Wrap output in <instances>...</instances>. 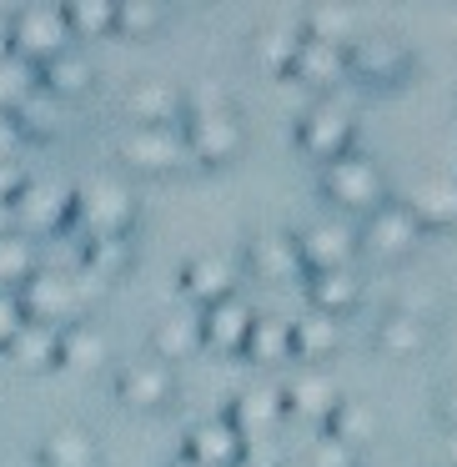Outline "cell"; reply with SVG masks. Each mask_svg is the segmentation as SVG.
Returning <instances> with one entry per match:
<instances>
[{"label": "cell", "mask_w": 457, "mask_h": 467, "mask_svg": "<svg viewBox=\"0 0 457 467\" xmlns=\"http://www.w3.org/2000/svg\"><path fill=\"white\" fill-rule=\"evenodd\" d=\"M71 222L86 232V242L126 236V232H131V222H136V202H131V192H126L121 182H111V176H96V182H86L81 192H76Z\"/></svg>", "instance_id": "obj_1"}, {"label": "cell", "mask_w": 457, "mask_h": 467, "mask_svg": "<svg viewBox=\"0 0 457 467\" xmlns=\"http://www.w3.org/2000/svg\"><path fill=\"white\" fill-rule=\"evenodd\" d=\"M322 192H327V202L367 216V212H377V206L387 202V176H382V166H377L372 156L347 151V156H337V161L322 166Z\"/></svg>", "instance_id": "obj_2"}, {"label": "cell", "mask_w": 457, "mask_h": 467, "mask_svg": "<svg viewBox=\"0 0 457 467\" xmlns=\"http://www.w3.org/2000/svg\"><path fill=\"white\" fill-rule=\"evenodd\" d=\"M71 21H66V5H46V0H36V5H21L11 21V46L21 61H31L36 71H41L51 56L71 51Z\"/></svg>", "instance_id": "obj_3"}, {"label": "cell", "mask_w": 457, "mask_h": 467, "mask_svg": "<svg viewBox=\"0 0 457 467\" xmlns=\"http://www.w3.org/2000/svg\"><path fill=\"white\" fill-rule=\"evenodd\" d=\"M182 136H186V151L206 166H226L242 156L246 146V126L236 121L232 106H216V111H192L182 116Z\"/></svg>", "instance_id": "obj_4"}, {"label": "cell", "mask_w": 457, "mask_h": 467, "mask_svg": "<svg viewBox=\"0 0 457 467\" xmlns=\"http://www.w3.org/2000/svg\"><path fill=\"white\" fill-rule=\"evenodd\" d=\"M116 156H121L131 171L156 176V171H176L192 151H186L182 126H131L126 121V131L116 136Z\"/></svg>", "instance_id": "obj_5"}, {"label": "cell", "mask_w": 457, "mask_h": 467, "mask_svg": "<svg viewBox=\"0 0 457 467\" xmlns=\"http://www.w3.org/2000/svg\"><path fill=\"white\" fill-rule=\"evenodd\" d=\"M352 136H357V121H352V111L337 106V101H317L296 116V146H302L306 156H317L322 166L352 151Z\"/></svg>", "instance_id": "obj_6"}, {"label": "cell", "mask_w": 457, "mask_h": 467, "mask_svg": "<svg viewBox=\"0 0 457 467\" xmlns=\"http://www.w3.org/2000/svg\"><path fill=\"white\" fill-rule=\"evenodd\" d=\"M417 242H422V226H417V216L407 212L402 202H392V196H387L377 212H367L362 226H357V246H367V252L382 256V262L412 256Z\"/></svg>", "instance_id": "obj_7"}, {"label": "cell", "mask_w": 457, "mask_h": 467, "mask_svg": "<svg viewBox=\"0 0 457 467\" xmlns=\"http://www.w3.org/2000/svg\"><path fill=\"white\" fill-rule=\"evenodd\" d=\"M21 306H26V317H31V322L71 327L76 317H81L86 296H81V286H76L71 276H61V272H41V266H36L31 282L21 286Z\"/></svg>", "instance_id": "obj_8"}, {"label": "cell", "mask_w": 457, "mask_h": 467, "mask_svg": "<svg viewBox=\"0 0 457 467\" xmlns=\"http://www.w3.org/2000/svg\"><path fill=\"white\" fill-rule=\"evenodd\" d=\"M296 256H302V272H332V266H352L357 256V232L347 222H332V216H317L302 232L292 236Z\"/></svg>", "instance_id": "obj_9"}, {"label": "cell", "mask_w": 457, "mask_h": 467, "mask_svg": "<svg viewBox=\"0 0 457 467\" xmlns=\"http://www.w3.org/2000/svg\"><path fill=\"white\" fill-rule=\"evenodd\" d=\"M407 66H412V56H407V46L397 41V36H362L357 31V41L347 46V71L372 81V86L402 81Z\"/></svg>", "instance_id": "obj_10"}, {"label": "cell", "mask_w": 457, "mask_h": 467, "mask_svg": "<svg viewBox=\"0 0 457 467\" xmlns=\"http://www.w3.org/2000/svg\"><path fill=\"white\" fill-rule=\"evenodd\" d=\"M276 392H282V407H286V412H296V417H322V422H327V412L342 402V387H337V377L327 372V367H317V362L292 367V372H286V382L276 387Z\"/></svg>", "instance_id": "obj_11"}, {"label": "cell", "mask_w": 457, "mask_h": 467, "mask_svg": "<svg viewBox=\"0 0 457 467\" xmlns=\"http://www.w3.org/2000/svg\"><path fill=\"white\" fill-rule=\"evenodd\" d=\"M176 392V377L161 357H136V362H121L116 367V397L131 407H166Z\"/></svg>", "instance_id": "obj_12"}, {"label": "cell", "mask_w": 457, "mask_h": 467, "mask_svg": "<svg viewBox=\"0 0 457 467\" xmlns=\"http://www.w3.org/2000/svg\"><path fill=\"white\" fill-rule=\"evenodd\" d=\"M252 302H246L242 292L222 296V302L202 306V317H196V327H202V342L216 347V352H242L246 332H252Z\"/></svg>", "instance_id": "obj_13"}, {"label": "cell", "mask_w": 457, "mask_h": 467, "mask_svg": "<svg viewBox=\"0 0 457 467\" xmlns=\"http://www.w3.org/2000/svg\"><path fill=\"white\" fill-rule=\"evenodd\" d=\"M71 202H76V192H66L56 182H26L11 206L31 232H56L61 222H71Z\"/></svg>", "instance_id": "obj_14"}, {"label": "cell", "mask_w": 457, "mask_h": 467, "mask_svg": "<svg viewBox=\"0 0 457 467\" xmlns=\"http://www.w3.org/2000/svg\"><path fill=\"white\" fill-rule=\"evenodd\" d=\"M182 292L196 296L202 306H212V302H222V296H232V292H236V262H232V256H222V252L192 256V262L182 266Z\"/></svg>", "instance_id": "obj_15"}, {"label": "cell", "mask_w": 457, "mask_h": 467, "mask_svg": "<svg viewBox=\"0 0 457 467\" xmlns=\"http://www.w3.org/2000/svg\"><path fill=\"white\" fill-rule=\"evenodd\" d=\"M242 452H246V437L226 417H206V422H196L186 432V457H196L206 467H232L242 462Z\"/></svg>", "instance_id": "obj_16"}, {"label": "cell", "mask_w": 457, "mask_h": 467, "mask_svg": "<svg viewBox=\"0 0 457 467\" xmlns=\"http://www.w3.org/2000/svg\"><path fill=\"white\" fill-rule=\"evenodd\" d=\"M246 266H252V276H262V282H292V276H302V256H296L292 232L252 236V242H246Z\"/></svg>", "instance_id": "obj_17"}, {"label": "cell", "mask_w": 457, "mask_h": 467, "mask_svg": "<svg viewBox=\"0 0 457 467\" xmlns=\"http://www.w3.org/2000/svg\"><path fill=\"white\" fill-rule=\"evenodd\" d=\"M126 116L131 126H182V91L171 81H136L126 91Z\"/></svg>", "instance_id": "obj_18"}, {"label": "cell", "mask_w": 457, "mask_h": 467, "mask_svg": "<svg viewBox=\"0 0 457 467\" xmlns=\"http://www.w3.org/2000/svg\"><path fill=\"white\" fill-rule=\"evenodd\" d=\"M286 76H296L302 86H337L347 76V46H327V41L302 36V41H296V51H292Z\"/></svg>", "instance_id": "obj_19"}, {"label": "cell", "mask_w": 457, "mask_h": 467, "mask_svg": "<svg viewBox=\"0 0 457 467\" xmlns=\"http://www.w3.org/2000/svg\"><path fill=\"white\" fill-rule=\"evenodd\" d=\"M402 206L417 216V226H452L457 222V182L452 176H422L412 192L402 196Z\"/></svg>", "instance_id": "obj_20"}, {"label": "cell", "mask_w": 457, "mask_h": 467, "mask_svg": "<svg viewBox=\"0 0 457 467\" xmlns=\"http://www.w3.org/2000/svg\"><path fill=\"white\" fill-rule=\"evenodd\" d=\"M306 296H312V312L342 317L362 302V276L357 266H332V272H306Z\"/></svg>", "instance_id": "obj_21"}, {"label": "cell", "mask_w": 457, "mask_h": 467, "mask_svg": "<svg viewBox=\"0 0 457 467\" xmlns=\"http://www.w3.org/2000/svg\"><path fill=\"white\" fill-rule=\"evenodd\" d=\"M337 347H342V322H337V317H327V312L292 317V357H296V362H317V367H322Z\"/></svg>", "instance_id": "obj_22"}, {"label": "cell", "mask_w": 457, "mask_h": 467, "mask_svg": "<svg viewBox=\"0 0 457 467\" xmlns=\"http://www.w3.org/2000/svg\"><path fill=\"white\" fill-rule=\"evenodd\" d=\"M242 352L252 357V362H262V367L292 362V322H286V317H272V312H256Z\"/></svg>", "instance_id": "obj_23"}, {"label": "cell", "mask_w": 457, "mask_h": 467, "mask_svg": "<svg viewBox=\"0 0 457 467\" xmlns=\"http://www.w3.org/2000/svg\"><path fill=\"white\" fill-rule=\"evenodd\" d=\"M377 347L387 357H412L427 347V317L407 312V306H392V312L377 317Z\"/></svg>", "instance_id": "obj_24"}, {"label": "cell", "mask_w": 457, "mask_h": 467, "mask_svg": "<svg viewBox=\"0 0 457 467\" xmlns=\"http://www.w3.org/2000/svg\"><path fill=\"white\" fill-rule=\"evenodd\" d=\"M282 412H286V407H282V392H276V387H246V392L232 397L226 422L246 437V432H256V427H272Z\"/></svg>", "instance_id": "obj_25"}, {"label": "cell", "mask_w": 457, "mask_h": 467, "mask_svg": "<svg viewBox=\"0 0 457 467\" xmlns=\"http://www.w3.org/2000/svg\"><path fill=\"white\" fill-rule=\"evenodd\" d=\"M91 81H96V66H91V56L76 51V46L41 66V86L51 96H81V91H91Z\"/></svg>", "instance_id": "obj_26"}, {"label": "cell", "mask_w": 457, "mask_h": 467, "mask_svg": "<svg viewBox=\"0 0 457 467\" xmlns=\"http://www.w3.org/2000/svg\"><path fill=\"white\" fill-rule=\"evenodd\" d=\"M327 437H337V442H347V447L362 452V442L377 437V412L367 402H357V397H342V402L327 412Z\"/></svg>", "instance_id": "obj_27"}, {"label": "cell", "mask_w": 457, "mask_h": 467, "mask_svg": "<svg viewBox=\"0 0 457 467\" xmlns=\"http://www.w3.org/2000/svg\"><path fill=\"white\" fill-rule=\"evenodd\" d=\"M106 357H111V337H106L96 322H81V317H76L71 327H61V362H71V367H101Z\"/></svg>", "instance_id": "obj_28"}, {"label": "cell", "mask_w": 457, "mask_h": 467, "mask_svg": "<svg viewBox=\"0 0 457 467\" xmlns=\"http://www.w3.org/2000/svg\"><path fill=\"white\" fill-rule=\"evenodd\" d=\"M5 347H11L26 367H51V362H61V327H46V322H31V317H26Z\"/></svg>", "instance_id": "obj_29"}, {"label": "cell", "mask_w": 457, "mask_h": 467, "mask_svg": "<svg viewBox=\"0 0 457 467\" xmlns=\"http://www.w3.org/2000/svg\"><path fill=\"white\" fill-rule=\"evenodd\" d=\"M46 467H96V442L86 427H56L41 442Z\"/></svg>", "instance_id": "obj_30"}, {"label": "cell", "mask_w": 457, "mask_h": 467, "mask_svg": "<svg viewBox=\"0 0 457 467\" xmlns=\"http://www.w3.org/2000/svg\"><path fill=\"white\" fill-rule=\"evenodd\" d=\"M302 36L327 41V46H352L357 41V11H347V5H312L302 16Z\"/></svg>", "instance_id": "obj_31"}, {"label": "cell", "mask_w": 457, "mask_h": 467, "mask_svg": "<svg viewBox=\"0 0 457 467\" xmlns=\"http://www.w3.org/2000/svg\"><path fill=\"white\" fill-rule=\"evenodd\" d=\"M151 347L161 362H182L202 347V327H196V317H161L151 327Z\"/></svg>", "instance_id": "obj_32"}, {"label": "cell", "mask_w": 457, "mask_h": 467, "mask_svg": "<svg viewBox=\"0 0 457 467\" xmlns=\"http://www.w3.org/2000/svg\"><path fill=\"white\" fill-rule=\"evenodd\" d=\"M36 272V246L21 232H0V292H21Z\"/></svg>", "instance_id": "obj_33"}, {"label": "cell", "mask_w": 457, "mask_h": 467, "mask_svg": "<svg viewBox=\"0 0 457 467\" xmlns=\"http://www.w3.org/2000/svg\"><path fill=\"white\" fill-rule=\"evenodd\" d=\"M166 26V5L161 0H116V36L146 41Z\"/></svg>", "instance_id": "obj_34"}, {"label": "cell", "mask_w": 457, "mask_h": 467, "mask_svg": "<svg viewBox=\"0 0 457 467\" xmlns=\"http://www.w3.org/2000/svg\"><path fill=\"white\" fill-rule=\"evenodd\" d=\"M66 21H71V36L96 41V36L116 31V5L111 0H71V5H66Z\"/></svg>", "instance_id": "obj_35"}, {"label": "cell", "mask_w": 457, "mask_h": 467, "mask_svg": "<svg viewBox=\"0 0 457 467\" xmlns=\"http://www.w3.org/2000/svg\"><path fill=\"white\" fill-rule=\"evenodd\" d=\"M296 41H302V31H292V26H262V31L252 36V56L262 66H272V71H286Z\"/></svg>", "instance_id": "obj_36"}, {"label": "cell", "mask_w": 457, "mask_h": 467, "mask_svg": "<svg viewBox=\"0 0 457 467\" xmlns=\"http://www.w3.org/2000/svg\"><path fill=\"white\" fill-rule=\"evenodd\" d=\"M56 126V96L46 86H31V91L16 101V131H51Z\"/></svg>", "instance_id": "obj_37"}, {"label": "cell", "mask_w": 457, "mask_h": 467, "mask_svg": "<svg viewBox=\"0 0 457 467\" xmlns=\"http://www.w3.org/2000/svg\"><path fill=\"white\" fill-rule=\"evenodd\" d=\"M86 262H91V272H101V282H106V276H116L126 262H131V242H126V236H106V242H86Z\"/></svg>", "instance_id": "obj_38"}, {"label": "cell", "mask_w": 457, "mask_h": 467, "mask_svg": "<svg viewBox=\"0 0 457 467\" xmlns=\"http://www.w3.org/2000/svg\"><path fill=\"white\" fill-rule=\"evenodd\" d=\"M31 91V61H21V56H0V101L16 106L21 96Z\"/></svg>", "instance_id": "obj_39"}, {"label": "cell", "mask_w": 457, "mask_h": 467, "mask_svg": "<svg viewBox=\"0 0 457 467\" xmlns=\"http://www.w3.org/2000/svg\"><path fill=\"white\" fill-rule=\"evenodd\" d=\"M302 462H306V467H357V447H347V442H337V437L322 432Z\"/></svg>", "instance_id": "obj_40"}, {"label": "cell", "mask_w": 457, "mask_h": 467, "mask_svg": "<svg viewBox=\"0 0 457 467\" xmlns=\"http://www.w3.org/2000/svg\"><path fill=\"white\" fill-rule=\"evenodd\" d=\"M26 322V306H21V292H0V347L16 337V327Z\"/></svg>", "instance_id": "obj_41"}, {"label": "cell", "mask_w": 457, "mask_h": 467, "mask_svg": "<svg viewBox=\"0 0 457 467\" xmlns=\"http://www.w3.org/2000/svg\"><path fill=\"white\" fill-rule=\"evenodd\" d=\"M26 186V176H21V166L16 161H0V202H16V192Z\"/></svg>", "instance_id": "obj_42"}, {"label": "cell", "mask_w": 457, "mask_h": 467, "mask_svg": "<svg viewBox=\"0 0 457 467\" xmlns=\"http://www.w3.org/2000/svg\"><path fill=\"white\" fill-rule=\"evenodd\" d=\"M437 417H442L447 427H457V382L437 392Z\"/></svg>", "instance_id": "obj_43"}, {"label": "cell", "mask_w": 457, "mask_h": 467, "mask_svg": "<svg viewBox=\"0 0 457 467\" xmlns=\"http://www.w3.org/2000/svg\"><path fill=\"white\" fill-rule=\"evenodd\" d=\"M16 141H21V131H16V121H0V161H11Z\"/></svg>", "instance_id": "obj_44"}, {"label": "cell", "mask_w": 457, "mask_h": 467, "mask_svg": "<svg viewBox=\"0 0 457 467\" xmlns=\"http://www.w3.org/2000/svg\"><path fill=\"white\" fill-rule=\"evenodd\" d=\"M442 457L457 467V427H447V437H442Z\"/></svg>", "instance_id": "obj_45"}, {"label": "cell", "mask_w": 457, "mask_h": 467, "mask_svg": "<svg viewBox=\"0 0 457 467\" xmlns=\"http://www.w3.org/2000/svg\"><path fill=\"white\" fill-rule=\"evenodd\" d=\"M166 467H206V462H196V457H186V452H182L176 462H166Z\"/></svg>", "instance_id": "obj_46"}, {"label": "cell", "mask_w": 457, "mask_h": 467, "mask_svg": "<svg viewBox=\"0 0 457 467\" xmlns=\"http://www.w3.org/2000/svg\"><path fill=\"white\" fill-rule=\"evenodd\" d=\"M282 467H306V462H282Z\"/></svg>", "instance_id": "obj_47"}]
</instances>
